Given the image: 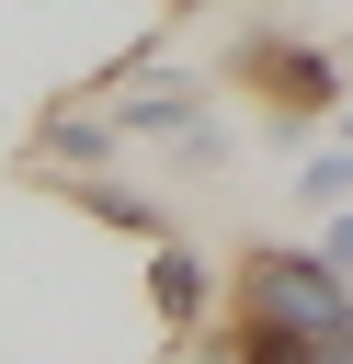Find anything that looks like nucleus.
Here are the masks:
<instances>
[{"label": "nucleus", "instance_id": "nucleus-1", "mask_svg": "<svg viewBox=\"0 0 353 364\" xmlns=\"http://www.w3.org/2000/svg\"><path fill=\"white\" fill-rule=\"evenodd\" d=\"M205 341L239 353V364H353V284H342L330 250L251 239L228 262V318Z\"/></svg>", "mask_w": 353, "mask_h": 364}, {"label": "nucleus", "instance_id": "nucleus-2", "mask_svg": "<svg viewBox=\"0 0 353 364\" xmlns=\"http://www.w3.org/2000/svg\"><path fill=\"white\" fill-rule=\"evenodd\" d=\"M228 80L262 91L273 125H319V114H342V57H330L319 34H285V23H251V34L228 46Z\"/></svg>", "mask_w": 353, "mask_h": 364}, {"label": "nucleus", "instance_id": "nucleus-3", "mask_svg": "<svg viewBox=\"0 0 353 364\" xmlns=\"http://www.w3.org/2000/svg\"><path fill=\"white\" fill-rule=\"evenodd\" d=\"M148 307H159V330H171V341H205V262H194L171 228L148 239Z\"/></svg>", "mask_w": 353, "mask_h": 364}, {"label": "nucleus", "instance_id": "nucleus-4", "mask_svg": "<svg viewBox=\"0 0 353 364\" xmlns=\"http://www.w3.org/2000/svg\"><path fill=\"white\" fill-rule=\"evenodd\" d=\"M296 193H307V205H353V136H342V148H319V159L296 171Z\"/></svg>", "mask_w": 353, "mask_h": 364}, {"label": "nucleus", "instance_id": "nucleus-5", "mask_svg": "<svg viewBox=\"0 0 353 364\" xmlns=\"http://www.w3.org/2000/svg\"><path fill=\"white\" fill-rule=\"evenodd\" d=\"M319 250H330V262L353 273V205H330V239H319Z\"/></svg>", "mask_w": 353, "mask_h": 364}, {"label": "nucleus", "instance_id": "nucleus-6", "mask_svg": "<svg viewBox=\"0 0 353 364\" xmlns=\"http://www.w3.org/2000/svg\"><path fill=\"white\" fill-rule=\"evenodd\" d=\"M159 11H205V0H159Z\"/></svg>", "mask_w": 353, "mask_h": 364}]
</instances>
